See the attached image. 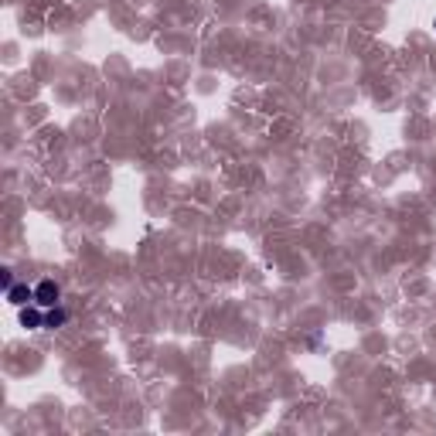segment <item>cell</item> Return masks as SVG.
Returning a JSON list of instances; mask_svg holds the SVG:
<instances>
[{
  "label": "cell",
  "instance_id": "obj_1",
  "mask_svg": "<svg viewBox=\"0 0 436 436\" xmlns=\"http://www.w3.org/2000/svg\"><path fill=\"white\" fill-rule=\"evenodd\" d=\"M58 300H61V286H58L54 279H41V283L34 286V304H41L45 310H48V307H58Z\"/></svg>",
  "mask_w": 436,
  "mask_h": 436
},
{
  "label": "cell",
  "instance_id": "obj_2",
  "mask_svg": "<svg viewBox=\"0 0 436 436\" xmlns=\"http://www.w3.org/2000/svg\"><path fill=\"white\" fill-rule=\"evenodd\" d=\"M45 317H48V310H45L41 304L21 307V327H28V330H41V327H45Z\"/></svg>",
  "mask_w": 436,
  "mask_h": 436
},
{
  "label": "cell",
  "instance_id": "obj_3",
  "mask_svg": "<svg viewBox=\"0 0 436 436\" xmlns=\"http://www.w3.org/2000/svg\"><path fill=\"white\" fill-rule=\"evenodd\" d=\"M7 300L21 310V307H28V304H34V286H28V283H14L10 290H7Z\"/></svg>",
  "mask_w": 436,
  "mask_h": 436
},
{
  "label": "cell",
  "instance_id": "obj_4",
  "mask_svg": "<svg viewBox=\"0 0 436 436\" xmlns=\"http://www.w3.org/2000/svg\"><path fill=\"white\" fill-rule=\"evenodd\" d=\"M68 324V310L58 304V307H48V317H45V330H58V327Z\"/></svg>",
  "mask_w": 436,
  "mask_h": 436
},
{
  "label": "cell",
  "instance_id": "obj_5",
  "mask_svg": "<svg viewBox=\"0 0 436 436\" xmlns=\"http://www.w3.org/2000/svg\"><path fill=\"white\" fill-rule=\"evenodd\" d=\"M0 279H3V290H10V286H14V276H10V270L0 272Z\"/></svg>",
  "mask_w": 436,
  "mask_h": 436
},
{
  "label": "cell",
  "instance_id": "obj_6",
  "mask_svg": "<svg viewBox=\"0 0 436 436\" xmlns=\"http://www.w3.org/2000/svg\"><path fill=\"white\" fill-rule=\"evenodd\" d=\"M433 28H436V21H433Z\"/></svg>",
  "mask_w": 436,
  "mask_h": 436
}]
</instances>
